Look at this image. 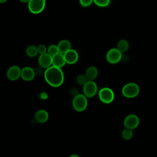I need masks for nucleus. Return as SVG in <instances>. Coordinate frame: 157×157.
<instances>
[{
    "label": "nucleus",
    "instance_id": "7ed1b4c3",
    "mask_svg": "<svg viewBox=\"0 0 157 157\" xmlns=\"http://www.w3.org/2000/svg\"><path fill=\"white\" fill-rule=\"evenodd\" d=\"M88 105L87 98L82 94H77L72 100L73 108L77 112L85 110Z\"/></svg>",
    "mask_w": 157,
    "mask_h": 157
},
{
    "label": "nucleus",
    "instance_id": "4468645a",
    "mask_svg": "<svg viewBox=\"0 0 157 157\" xmlns=\"http://www.w3.org/2000/svg\"><path fill=\"white\" fill-rule=\"evenodd\" d=\"M34 118L37 123H45L48 118V113L45 110H39L35 113Z\"/></svg>",
    "mask_w": 157,
    "mask_h": 157
},
{
    "label": "nucleus",
    "instance_id": "a211bd4d",
    "mask_svg": "<svg viewBox=\"0 0 157 157\" xmlns=\"http://www.w3.org/2000/svg\"><path fill=\"white\" fill-rule=\"evenodd\" d=\"M26 53L29 57H35L37 55V53H39L37 50V47H36L35 45L28 46L26 49Z\"/></svg>",
    "mask_w": 157,
    "mask_h": 157
},
{
    "label": "nucleus",
    "instance_id": "bb28decb",
    "mask_svg": "<svg viewBox=\"0 0 157 157\" xmlns=\"http://www.w3.org/2000/svg\"><path fill=\"white\" fill-rule=\"evenodd\" d=\"M69 157H80L78 155H75V154H74V155H71Z\"/></svg>",
    "mask_w": 157,
    "mask_h": 157
},
{
    "label": "nucleus",
    "instance_id": "dca6fc26",
    "mask_svg": "<svg viewBox=\"0 0 157 157\" xmlns=\"http://www.w3.org/2000/svg\"><path fill=\"white\" fill-rule=\"evenodd\" d=\"M98 75V70L94 66L89 67L86 72L85 75L88 80H94Z\"/></svg>",
    "mask_w": 157,
    "mask_h": 157
},
{
    "label": "nucleus",
    "instance_id": "f8f14e48",
    "mask_svg": "<svg viewBox=\"0 0 157 157\" xmlns=\"http://www.w3.org/2000/svg\"><path fill=\"white\" fill-rule=\"evenodd\" d=\"M63 55H64L66 63L67 64H73L78 61V53L75 50L70 49Z\"/></svg>",
    "mask_w": 157,
    "mask_h": 157
},
{
    "label": "nucleus",
    "instance_id": "a878e982",
    "mask_svg": "<svg viewBox=\"0 0 157 157\" xmlns=\"http://www.w3.org/2000/svg\"><path fill=\"white\" fill-rule=\"evenodd\" d=\"M19 1L23 3H28L30 0H19Z\"/></svg>",
    "mask_w": 157,
    "mask_h": 157
},
{
    "label": "nucleus",
    "instance_id": "20e7f679",
    "mask_svg": "<svg viewBox=\"0 0 157 157\" xmlns=\"http://www.w3.org/2000/svg\"><path fill=\"white\" fill-rule=\"evenodd\" d=\"M45 0H30L28 3V10L33 14H39L45 9Z\"/></svg>",
    "mask_w": 157,
    "mask_h": 157
},
{
    "label": "nucleus",
    "instance_id": "cd10ccee",
    "mask_svg": "<svg viewBox=\"0 0 157 157\" xmlns=\"http://www.w3.org/2000/svg\"><path fill=\"white\" fill-rule=\"evenodd\" d=\"M6 1H7V0H0V2H1V4L4 3V2H6Z\"/></svg>",
    "mask_w": 157,
    "mask_h": 157
},
{
    "label": "nucleus",
    "instance_id": "393cba45",
    "mask_svg": "<svg viewBox=\"0 0 157 157\" xmlns=\"http://www.w3.org/2000/svg\"><path fill=\"white\" fill-rule=\"evenodd\" d=\"M40 98L42 99H45L47 98L48 96H47V93H46L45 92H43V93H42L40 94Z\"/></svg>",
    "mask_w": 157,
    "mask_h": 157
},
{
    "label": "nucleus",
    "instance_id": "aec40b11",
    "mask_svg": "<svg viewBox=\"0 0 157 157\" xmlns=\"http://www.w3.org/2000/svg\"><path fill=\"white\" fill-rule=\"evenodd\" d=\"M47 53L52 56H53L56 54L59 53V52L58 46L56 45H50L47 48Z\"/></svg>",
    "mask_w": 157,
    "mask_h": 157
},
{
    "label": "nucleus",
    "instance_id": "4be33fe9",
    "mask_svg": "<svg viewBox=\"0 0 157 157\" xmlns=\"http://www.w3.org/2000/svg\"><path fill=\"white\" fill-rule=\"evenodd\" d=\"M76 81H77V82L78 84L83 86V85L88 81V78H86V77L85 75H82V74H81V75H78V76L77 77V78H76Z\"/></svg>",
    "mask_w": 157,
    "mask_h": 157
},
{
    "label": "nucleus",
    "instance_id": "412c9836",
    "mask_svg": "<svg viewBox=\"0 0 157 157\" xmlns=\"http://www.w3.org/2000/svg\"><path fill=\"white\" fill-rule=\"evenodd\" d=\"M93 2L100 7H105L109 5L110 0H94Z\"/></svg>",
    "mask_w": 157,
    "mask_h": 157
},
{
    "label": "nucleus",
    "instance_id": "2eb2a0df",
    "mask_svg": "<svg viewBox=\"0 0 157 157\" xmlns=\"http://www.w3.org/2000/svg\"><path fill=\"white\" fill-rule=\"evenodd\" d=\"M57 46H58L59 53H63V54H64L66 52H67L68 50L71 49V45L70 42L66 39L59 41V43L58 44Z\"/></svg>",
    "mask_w": 157,
    "mask_h": 157
},
{
    "label": "nucleus",
    "instance_id": "1a4fd4ad",
    "mask_svg": "<svg viewBox=\"0 0 157 157\" xmlns=\"http://www.w3.org/2000/svg\"><path fill=\"white\" fill-rule=\"evenodd\" d=\"M21 69L18 66H12L7 71V77L10 80H17L21 77Z\"/></svg>",
    "mask_w": 157,
    "mask_h": 157
},
{
    "label": "nucleus",
    "instance_id": "b1692460",
    "mask_svg": "<svg viewBox=\"0 0 157 157\" xmlns=\"http://www.w3.org/2000/svg\"><path fill=\"white\" fill-rule=\"evenodd\" d=\"M37 50H38V53L40 55H42L47 53V48L43 44H40L37 47Z\"/></svg>",
    "mask_w": 157,
    "mask_h": 157
},
{
    "label": "nucleus",
    "instance_id": "0eeeda50",
    "mask_svg": "<svg viewBox=\"0 0 157 157\" xmlns=\"http://www.w3.org/2000/svg\"><path fill=\"white\" fill-rule=\"evenodd\" d=\"M98 91V86L93 80H88L83 86V94L86 98H92L96 95Z\"/></svg>",
    "mask_w": 157,
    "mask_h": 157
},
{
    "label": "nucleus",
    "instance_id": "6ab92c4d",
    "mask_svg": "<svg viewBox=\"0 0 157 157\" xmlns=\"http://www.w3.org/2000/svg\"><path fill=\"white\" fill-rule=\"evenodd\" d=\"M121 136L123 139H124L126 140H128L132 137V136H133L132 130L128 128H125L122 131Z\"/></svg>",
    "mask_w": 157,
    "mask_h": 157
},
{
    "label": "nucleus",
    "instance_id": "f257e3e1",
    "mask_svg": "<svg viewBox=\"0 0 157 157\" xmlns=\"http://www.w3.org/2000/svg\"><path fill=\"white\" fill-rule=\"evenodd\" d=\"M44 78L50 86L59 87L64 82V75L61 68L52 66L45 71Z\"/></svg>",
    "mask_w": 157,
    "mask_h": 157
},
{
    "label": "nucleus",
    "instance_id": "9b49d317",
    "mask_svg": "<svg viewBox=\"0 0 157 157\" xmlns=\"http://www.w3.org/2000/svg\"><path fill=\"white\" fill-rule=\"evenodd\" d=\"M36 75L35 70L29 66H26L21 69V77L25 81H31Z\"/></svg>",
    "mask_w": 157,
    "mask_h": 157
},
{
    "label": "nucleus",
    "instance_id": "9d476101",
    "mask_svg": "<svg viewBox=\"0 0 157 157\" xmlns=\"http://www.w3.org/2000/svg\"><path fill=\"white\" fill-rule=\"evenodd\" d=\"M38 63L42 68L47 69L52 66V56L48 53L40 55Z\"/></svg>",
    "mask_w": 157,
    "mask_h": 157
},
{
    "label": "nucleus",
    "instance_id": "ddd939ff",
    "mask_svg": "<svg viewBox=\"0 0 157 157\" xmlns=\"http://www.w3.org/2000/svg\"><path fill=\"white\" fill-rule=\"evenodd\" d=\"M66 61L63 53H59L52 56V66L61 68L66 64Z\"/></svg>",
    "mask_w": 157,
    "mask_h": 157
},
{
    "label": "nucleus",
    "instance_id": "5701e85b",
    "mask_svg": "<svg viewBox=\"0 0 157 157\" xmlns=\"http://www.w3.org/2000/svg\"><path fill=\"white\" fill-rule=\"evenodd\" d=\"M94 0H79L80 4L84 7H86L90 6L93 2Z\"/></svg>",
    "mask_w": 157,
    "mask_h": 157
},
{
    "label": "nucleus",
    "instance_id": "6e6552de",
    "mask_svg": "<svg viewBox=\"0 0 157 157\" xmlns=\"http://www.w3.org/2000/svg\"><path fill=\"white\" fill-rule=\"evenodd\" d=\"M139 124V118L134 114L128 115L124 120V126L126 128L130 129H136Z\"/></svg>",
    "mask_w": 157,
    "mask_h": 157
},
{
    "label": "nucleus",
    "instance_id": "423d86ee",
    "mask_svg": "<svg viewBox=\"0 0 157 157\" xmlns=\"http://www.w3.org/2000/svg\"><path fill=\"white\" fill-rule=\"evenodd\" d=\"M122 54L117 48H111L106 54V59L110 64H116L122 59Z\"/></svg>",
    "mask_w": 157,
    "mask_h": 157
},
{
    "label": "nucleus",
    "instance_id": "f3484780",
    "mask_svg": "<svg viewBox=\"0 0 157 157\" xmlns=\"http://www.w3.org/2000/svg\"><path fill=\"white\" fill-rule=\"evenodd\" d=\"M129 47V42L125 39H121L117 44V48L123 53L126 52Z\"/></svg>",
    "mask_w": 157,
    "mask_h": 157
},
{
    "label": "nucleus",
    "instance_id": "f03ea898",
    "mask_svg": "<svg viewBox=\"0 0 157 157\" xmlns=\"http://www.w3.org/2000/svg\"><path fill=\"white\" fill-rule=\"evenodd\" d=\"M140 92V88L137 84L130 82L124 85L122 88L123 95L127 98H134L136 97Z\"/></svg>",
    "mask_w": 157,
    "mask_h": 157
},
{
    "label": "nucleus",
    "instance_id": "39448f33",
    "mask_svg": "<svg viewBox=\"0 0 157 157\" xmlns=\"http://www.w3.org/2000/svg\"><path fill=\"white\" fill-rule=\"evenodd\" d=\"M114 93L112 89L108 87L101 88L99 91V98L101 101L104 104H110L114 99Z\"/></svg>",
    "mask_w": 157,
    "mask_h": 157
}]
</instances>
